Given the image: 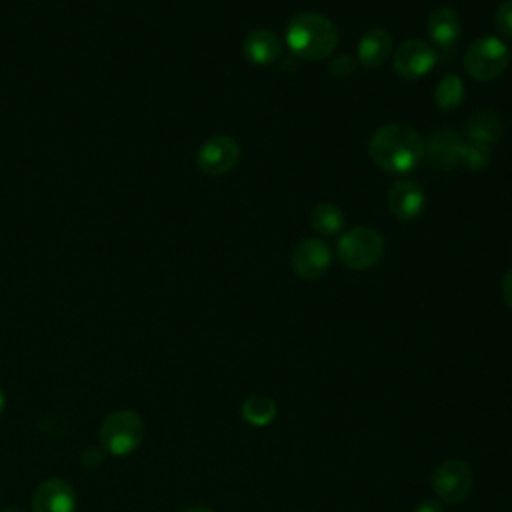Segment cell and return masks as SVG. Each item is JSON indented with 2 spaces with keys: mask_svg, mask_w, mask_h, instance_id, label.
Masks as SVG:
<instances>
[{
  "mask_svg": "<svg viewBox=\"0 0 512 512\" xmlns=\"http://www.w3.org/2000/svg\"><path fill=\"white\" fill-rule=\"evenodd\" d=\"M464 130H466V136L470 142H480V144L490 146L502 134V120L492 110H480L468 118Z\"/></svg>",
  "mask_w": 512,
  "mask_h": 512,
  "instance_id": "16",
  "label": "cell"
},
{
  "mask_svg": "<svg viewBox=\"0 0 512 512\" xmlns=\"http://www.w3.org/2000/svg\"><path fill=\"white\" fill-rule=\"evenodd\" d=\"M474 486V474L470 466L462 460H446L442 462L432 476V488L434 494L448 504L462 502Z\"/></svg>",
  "mask_w": 512,
  "mask_h": 512,
  "instance_id": "6",
  "label": "cell"
},
{
  "mask_svg": "<svg viewBox=\"0 0 512 512\" xmlns=\"http://www.w3.org/2000/svg\"><path fill=\"white\" fill-rule=\"evenodd\" d=\"M510 50V60H512V48H508Z\"/></svg>",
  "mask_w": 512,
  "mask_h": 512,
  "instance_id": "27",
  "label": "cell"
},
{
  "mask_svg": "<svg viewBox=\"0 0 512 512\" xmlns=\"http://www.w3.org/2000/svg\"><path fill=\"white\" fill-rule=\"evenodd\" d=\"M4 406H6V398H4V392L0 390V414L4 412Z\"/></svg>",
  "mask_w": 512,
  "mask_h": 512,
  "instance_id": "26",
  "label": "cell"
},
{
  "mask_svg": "<svg viewBox=\"0 0 512 512\" xmlns=\"http://www.w3.org/2000/svg\"><path fill=\"white\" fill-rule=\"evenodd\" d=\"M462 148H464V140L454 130H438L430 136V140L426 144V152H428L430 160L436 166L446 168V170L460 164Z\"/></svg>",
  "mask_w": 512,
  "mask_h": 512,
  "instance_id": "15",
  "label": "cell"
},
{
  "mask_svg": "<svg viewBox=\"0 0 512 512\" xmlns=\"http://www.w3.org/2000/svg\"><path fill=\"white\" fill-rule=\"evenodd\" d=\"M290 264L296 276L302 280L322 278L332 264V250L320 238H304L290 254Z\"/></svg>",
  "mask_w": 512,
  "mask_h": 512,
  "instance_id": "9",
  "label": "cell"
},
{
  "mask_svg": "<svg viewBox=\"0 0 512 512\" xmlns=\"http://www.w3.org/2000/svg\"><path fill=\"white\" fill-rule=\"evenodd\" d=\"M492 160V154H490V146L486 144H480V142H464V148H462V156H460V164L466 166L468 170H484L488 168Z\"/></svg>",
  "mask_w": 512,
  "mask_h": 512,
  "instance_id": "20",
  "label": "cell"
},
{
  "mask_svg": "<svg viewBox=\"0 0 512 512\" xmlns=\"http://www.w3.org/2000/svg\"><path fill=\"white\" fill-rule=\"evenodd\" d=\"M368 154L384 172L408 174L422 162L426 144L416 128L404 122H390L370 136Z\"/></svg>",
  "mask_w": 512,
  "mask_h": 512,
  "instance_id": "1",
  "label": "cell"
},
{
  "mask_svg": "<svg viewBox=\"0 0 512 512\" xmlns=\"http://www.w3.org/2000/svg\"><path fill=\"white\" fill-rule=\"evenodd\" d=\"M286 44L294 56L306 62H320L338 46L336 24L318 12H300L286 26Z\"/></svg>",
  "mask_w": 512,
  "mask_h": 512,
  "instance_id": "2",
  "label": "cell"
},
{
  "mask_svg": "<svg viewBox=\"0 0 512 512\" xmlns=\"http://www.w3.org/2000/svg\"><path fill=\"white\" fill-rule=\"evenodd\" d=\"M508 62L510 50L498 36H482L474 40L464 54V68L478 82L498 78L506 70Z\"/></svg>",
  "mask_w": 512,
  "mask_h": 512,
  "instance_id": "5",
  "label": "cell"
},
{
  "mask_svg": "<svg viewBox=\"0 0 512 512\" xmlns=\"http://www.w3.org/2000/svg\"><path fill=\"white\" fill-rule=\"evenodd\" d=\"M494 22H496V28L498 32L512 40V0H504L498 4L496 8V14H494Z\"/></svg>",
  "mask_w": 512,
  "mask_h": 512,
  "instance_id": "22",
  "label": "cell"
},
{
  "mask_svg": "<svg viewBox=\"0 0 512 512\" xmlns=\"http://www.w3.org/2000/svg\"><path fill=\"white\" fill-rule=\"evenodd\" d=\"M416 512H444V508H442V504H440V502H436V500L428 498V500H424V502H420V504H418Z\"/></svg>",
  "mask_w": 512,
  "mask_h": 512,
  "instance_id": "24",
  "label": "cell"
},
{
  "mask_svg": "<svg viewBox=\"0 0 512 512\" xmlns=\"http://www.w3.org/2000/svg\"><path fill=\"white\" fill-rule=\"evenodd\" d=\"M244 56L256 66H268L280 60L282 40L268 28H256L244 38Z\"/></svg>",
  "mask_w": 512,
  "mask_h": 512,
  "instance_id": "13",
  "label": "cell"
},
{
  "mask_svg": "<svg viewBox=\"0 0 512 512\" xmlns=\"http://www.w3.org/2000/svg\"><path fill=\"white\" fill-rule=\"evenodd\" d=\"M144 440V422L134 410H116L100 426V444L114 456L134 452Z\"/></svg>",
  "mask_w": 512,
  "mask_h": 512,
  "instance_id": "4",
  "label": "cell"
},
{
  "mask_svg": "<svg viewBox=\"0 0 512 512\" xmlns=\"http://www.w3.org/2000/svg\"><path fill=\"white\" fill-rule=\"evenodd\" d=\"M426 206L424 190L412 180H398L388 190V210L398 220H414Z\"/></svg>",
  "mask_w": 512,
  "mask_h": 512,
  "instance_id": "11",
  "label": "cell"
},
{
  "mask_svg": "<svg viewBox=\"0 0 512 512\" xmlns=\"http://www.w3.org/2000/svg\"><path fill=\"white\" fill-rule=\"evenodd\" d=\"M4 512H18V510H4Z\"/></svg>",
  "mask_w": 512,
  "mask_h": 512,
  "instance_id": "28",
  "label": "cell"
},
{
  "mask_svg": "<svg viewBox=\"0 0 512 512\" xmlns=\"http://www.w3.org/2000/svg\"><path fill=\"white\" fill-rule=\"evenodd\" d=\"M464 100V82L458 74H446L434 90V104L444 110H456Z\"/></svg>",
  "mask_w": 512,
  "mask_h": 512,
  "instance_id": "19",
  "label": "cell"
},
{
  "mask_svg": "<svg viewBox=\"0 0 512 512\" xmlns=\"http://www.w3.org/2000/svg\"><path fill=\"white\" fill-rule=\"evenodd\" d=\"M394 40L392 34L384 28H370L362 34L356 46V60L364 70L380 68L392 54Z\"/></svg>",
  "mask_w": 512,
  "mask_h": 512,
  "instance_id": "12",
  "label": "cell"
},
{
  "mask_svg": "<svg viewBox=\"0 0 512 512\" xmlns=\"http://www.w3.org/2000/svg\"><path fill=\"white\" fill-rule=\"evenodd\" d=\"M34 512H74L76 492L70 482L62 478L44 480L32 496Z\"/></svg>",
  "mask_w": 512,
  "mask_h": 512,
  "instance_id": "10",
  "label": "cell"
},
{
  "mask_svg": "<svg viewBox=\"0 0 512 512\" xmlns=\"http://www.w3.org/2000/svg\"><path fill=\"white\" fill-rule=\"evenodd\" d=\"M386 242L382 234L368 226L346 230L336 242L338 260L350 270H368L382 262Z\"/></svg>",
  "mask_w": 512,
  "mask_h": 512,
  "instance_id": "3",
  "label": "cell"
},
{
  "mask_svg": "<svg viewBox=\"0 0 512 512\" xmlns=\"http://www.w3.org/2000/svg\"><path fill=\"white\" fill-rule=\"evenodd\" d=\"M356 66H358V60L352 54H338L328 62V74L336 78H344L354 74Z\"/></svg>",
  "mask_w": 512,
  "mask_h": 512,
  "instance_id": "21",
  "label": "cell"
},
{
  "mask_svg": "<svg viewBox=\"0 0 512 512\" xmlns=\"http://www.w3.org/2000/svg\"><path fill=\"white\" fill-rule=\"evenodd\" d=\"M180 512H214L212 508H206V506H190V508H184Z\"/></svg>",
  "mask_w": 512,
  "mask_h": 512,
  "instance_id": "25",
  "label": "cell"
},
{
  "mask_svg": "<svg viewBox=\"0 0 512 512\" xmlns=\"http://www.w3.org/2000/svg\"><path fill=\"white\" fill-rule=\"evenodd\" d=\"M276 412H278L276 402L260 394L246 398L240 406L242 418L252 426H268L276 418Z\"/></svg>",
  "mask_w": 512,
  "mask_h": 512,
  "instance_id": "18",
  "label": "cell"
},
{
  "mask_svg": "<svg viewBox=\"0 0 512 512\" xmlns=\"http://www.w3.org/2000/svg\"><path fill=\"white\" fill-rule=\"evenodd\" d=\"M502 296H504L506 304L512 308V266H510V270L502 278Z\"/></svg>",
  "mask_w": 512,
  "mask_h": 512,
  "instance_id": "23",
  "label": "cell"
},
{
  "mask_svg": "<svg viewBox=\"0 0 512 512\" xmlns=\"http://www.w3.org/2000/svg\"><path fill=\"white\" fill-rule=\"evenodd\" d=\"M240 160V146L232 136L218 134L208 138L196 152V164L204 174L220 176L230 172Z\"/></svg>",
  "mask_w": 512,
  "mask_h": 512,
  "instance_id": "8",
  "label": "cell"
},
{
  "mask_svg": "<svg viewBox=\"0 0 512 512\" xmlns=\"http://www.w3.org/2000/svg\"><path fill=\"white\" fill-rule=\"evenodd\" d=\"M312 228L322 236H336L342 232L346 218L344 212L332 202H318L310 212Z\"/></svg>",
  "mask_w": 512,
  "mask_h": 512,
  "instance_id": "17",
  "label": "cell"
},
{
  "mask_svg": "<svg viewBox=\"0 0 512 512\" xmlns=\"http://www.w3.org/2000/svg\"><path fill=\"white\" fill-rule=\"evenodd\" d=\"M426 30L430 40L440 48H450L460 38V16L450 6H438L428 14Z\"/></svg>",
  "mask_w": 512,
  "mask_h": 512,
  "instance_id": "14",
  "label": "cell"
},
{
  "mask_svg": "<svg viewBox=\"0 0 512 512\" xmlns=\"http://www.w3.org/2000/svg\"><path fill=\"white\" fill-rule=\"evenodd\" d=\"M436 62H438L436 50L420 38L404 40L392 54V66L396 74L406 80H418L430 74Z\"/></svg>",
  "mask_w": 512,
  "mask_h": 512,
  "instance_id": "7",
  "label": "cell"
}]
</instances>
